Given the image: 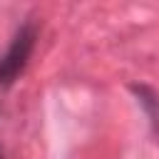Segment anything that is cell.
Wrapping results in <instances>:
<instances>
[{
	"instance_id": "cell-1",
	"label": "cell",
	"mask_w": 159,
	"mask_h": 159,
	"mask_svg": "<svg viewBox=\"0 0 159 159\" xmlns=\"http://www.w3.org/2000/svg\"><path fill=\"white\" fill-rule=\"evenodd\" d=\"M35 37H37V30H35L32 22H25L15 32L7 52L0 57V84L15 82V77L25 70V65L32 55V47H35Z\"/></svg>"
},
{
	"instance_id": "cell-2",
	"label": "cell",
	"mask_w": 159,
	"mask_h": 159,
	"mask_svg": "<svg viewBox=\"0 0 159 159\" xmlns=\"http://www.w3.org/2000/svg\"><path fill=\"white\" fill-rule=\"evenodd\" d=\"M0 159H2V149H0Z\"/></svg>"
}]
</instances>
